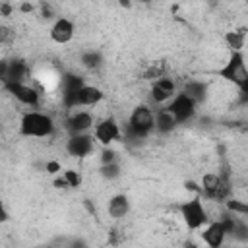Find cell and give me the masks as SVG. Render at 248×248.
<instances>
[{
    "label": "cell",
    "instance_id": "obj_4",
    "mask_svg": "<svg viewBox=\"0 0 248 248\" xmlns=\"http://www.w3.org/2000/svg\"><path fill=\"white\" fill-rule=\"evenodd\" d=\"M200 194L203 196V200L225 203L232 194V182L229 170L205 172L200 180Z\"/></svg>",
    "mask_w": 248,
    "mask_h": 248
},
{
    "label": "cell",
    "instance_id": "obj_18",
    "mask_svg": "<svg viewBox=\"0 0 248 248\" xmlns=\"http://www.w3.org/2000/svg\"><path fill=\"white\" fill-rule=\"evenodd\" d=\"M180 124L176 122L174 114L167 108V107H161L155 110V134L159 136H169L172 134Z\"/></svg>",
    "mask_w": 248,
    "mask_h": 248
},
{
    "label": "cell",
    "instance_id": "obj_8",
    "mask_svg": "<svg viewBox=\"0 0 248 248\" xmlns=\"http://www.w3.org/2000/svg\"><path fill=\"white\" fill-rule=\"evenodd\" d=\"M2 89L10 93L19 105L29 107V108H39L41 107V91L35 89L29 83H19V81H8L2 83Z\"/></svg>",
    "mask_w": 248,
    "mask_h": 248
},
{
    "label": "cell",
    "instance_id": "obj_17",
    "mask_svg": "<svg viewBox=\"0 0 248 248\" xmlns=\"http://www.w3.org/2000/svg\"><path fill=\"white\" fill-rule=\"evenodd\" d=\"M132 209V202L126 194H114L108 198L107 202V213L110 219L118 221V219H124Z\"/></svg>",
    "mask_w": 248,
    "mask_h": 248
},
{
    "label": "cell",
    "instance_id": "obj_23",
    "mask_svg": "<svg viewBox=\"0 0 248 248\" xmlns=\"http://www.w3.org/2000/svg\"><path fill=\"white\" fill-rule=\"evenodd\" d=\"M229 211H232V213H236V215H240V217H248V202H242V200H236V198H229L225 203H223Z\"/></svg>",
    "mask_w": 248,
    "mask_h": 248
},
{
    "label": "cell",
    "instance_id": "obj_33",
    "mask_svg": "<svg viewBox=\"0 0 248 248\" xmlns=\"http://www.w3.org/2000/svg\"><path fill=\"white\" fill-rule=\"evenodd\" d=\"M246 138H248V132H246Z\"/></svg>",
    "mask_w": 248,
    "mask_h": 248
},
{
    "label": "cell",
    "instance_id": "obj_16",
    "mask_svg": "<svg viewBox=\"0 0 248 248\" xmlns=\"http://www.w3.org/2000/svg\"><path fill=\"white\" fill-rule=\"evenodd\" d=\"M105 99V91L97 85L85 83L81 85V89L78 91L76 97V108H83V107H97L101 101Z\"/></svg>",
    "mask_w": 248,
    "mask_h": 248
},
{
    "label": "cell",
    "instance_id": "obj_14",
    "mask_svg": "<svg viewBox=\"0 0 248 248\" xmlns=\"http://www.w3.org/2000/svg\"><path fill=\"white\" fill-rule=\"evenodd\" d=\"M48 37L56 45H68L76 37V23L70 17H56L48 29Z\"/></svg>",
    "mask_w": 248,
    "mask_h": 248
},
{
    "label": "cell",
    "instance_id": "obj_21",
    "mask_svg": "<svg viewBox=\"0 0 248 248\" xmlns=\"http://www.w3.org/2000/svg\"><path fill=\"white\" fill-rule=\"evenodd\" d=\"M246 29H231L225 33V45L229 46L231 52H242L244 45H246Z\"/></svg>",
    "mask_w": 248,
    "mask_h": 248
},
{
    "label": "cell",
    "instance_id": "obj_27",
    "mask_svg": "<svg viewBox=\"0 0 248 248\" xmlns=\"http://www.w3.org/2000/svg\"><path fill=\"white\" fill-rule=\"evenodd\" d=\"M39 16H41V19H45V21H50V19H56L54 16V10H52V6L50 4H46V2H41V12H39Z\"/></svg>",
    "mask_w": 248,
    "mask_h": 248
},
{
    "label": "cell",
    "instance_id": "obj_26",
    "mask_svg": "<svg viewBox=\"0 0 248 248\" xmlns=\"http://www.w3.org/2000/svg\"><path fill=\"white\" fill-rule=\"evenodd\" d=\"M161 76H165V68H163L159 62H155V64H151V66L145 70L143 79H147V81H155V79L161 78Z\"/></svg>",
    "mask_w": 248,
    "mask_h": 248
},
{
    "label": "cell",
    "instance_id": "obj_9",
    "mask_svg": "<svg viewBox=\"0 0 248 248\" xmlns=\"http://www.w3.org/2000/svg\"><path fill=\"white\" fill-rule=\"evenodd\" d=\"M93 136H95V140H97L99 145H112L114 141L122 140L124 130H122L120 122L114 116H105L103 120L95 122Z\"/></svg>",
    "mask_w": 248,
    "mask_h": 248
},
{
    "label": "cell",
    "instance_id": "obj_20",
    "mask_svg": "<svg viewBox=\"0 0 248 248\" xmlns=\"http://www.w3.org/2000/svg\"><path fill=\"white\" fill-rule=\"evenodd\" d=\"M79 66L89 70V72H97L99 68L105 66V56L97 50V48H89V50H83L79 54Z\"/></svg>",
    "mask_w": 248,
    "mask_h": 248
},
{
    "label": "cell",
    "instance_id": "obj_5",
    "mask_svg": "<svg viewBox=\"0 0 248 248\" xmlns=\"http://www.w3.org/2000/svg\"><path fill=\"white\" fill-rule=\"evenodd\" d=\"M178 213L186 225V229L190 231H202L211 219H209V211L203 203V196L200 192H196L192 198L184 200L178 205Z\"/></svg>",
    "mask_w": 248,
    "mask_h": 248
},
{
    "label": "cell",
    "instance_id": "obj_3",
    "mask_svg": "<svg viewBox=\"0 0 248 248\" xmlns=\"http://www.w3.org/2000/svg\"><path fill=\"white\" fill-rule=\"evenodd\" d=\"M54 130H56L54 118L48 112H43L39 108H29L27 112H23L19 118V126H17L19 136L37 138V140L50 138L54 134Z\"/></svg>",
    "mask_w": 248,
    "mask_h": 248
},
{
    "label": "cell",
    "instance_id": "obj_10",
    "mask_svg": "<svg viewBox=\"0 0 248 248\" xmlns=\"http://www.w3.org/2000/svg\"><path fill=\"white\" fill-rule=\"evenodd\" d=\"M95 136L93 132H85V134H70L66 143H64V149L70 157L74 159H83V157H89L93 151H95Z\"/></svg>",
    "mask_w": 248,
    "mask_h": 248
},
{
    "label": "cell",
    "instance_id": "obj_30",
    "mask_svg": "<svg viewBox=\"0 0 248 248\" xmlns=\"http://www.w3.org/2000/svg\"><path fill=\"white\" fill-rule=\"evenodd\" d=\"M19 10H21V12H25V14H29V12H33V6H31V4H27V2H23V4L19 6Z\"/></svg>",
    "mask_w": 248,
    "mask_h": 248
},
{
    "label": "cell",
    "instance_id": "obj_19",
    "mask_svg": "<svg viewBox=\"0 0 248 248\" xmlns=\"http://www.w3.org/2000/svg\"><path fill=\"white\" fill-rule=\"evenodd\" d=\"M180 91L188 93L194 101L203 103V101L207 99V95H209V85H207L203 79H188V81L182 85V89H180Z\"/></svg>",
    "mask_w": 248,
    "mask_h": 248
},
{
    "label": "cell",
    "instance_id": "obj_6",
    "mask_svg": "<svg viewBox=\"0 0 248 248\" xmlns=\"http://www.w3.org/2000/svg\"><path fill=\"white\" fill-rule=\"evenodd\" d=\"M198 101H194L188 93H184V91H180L178 89V93L165 105L172 114H174V118H176V122L182 126V124H188V122H192L194 118H196V114H198Z\"/></svg>",
    "mask_w": 248,
    "mask_h": 248
},
{
    "label": "cell",
    "instance_id": "obj_28",
    "mask_svg": "<svg viewBox=\"0 0 248 248\" xmlns=\"http://www.w3.org/2000/svg\"><path fill=\"white\" fill-rule=\"evenodd\" d=\"M45 170H46L48 174H60L64 169H62V165H60L58 161H46V163H45Z\"/></svg>",
    "mask_w": 248,
    "mask_h": 248
},
{
    "label": "cell",
    "instance_id": "obj_25",
    "mask_svg": "<svg viewBox=\"0 0 248 248\" xmlns=\"http://www.w3.org/2000/svg\"><path fill=\"white\" fill-rule=\"evenodd\" d=\"M62 174H64V178H66L70 188H79L81 182H83V176H81V172L78 169H64Z\"/></svg>",
    "mask_w": 248,
    "mask_h": 248
},
{
    "label": "cell",
    "instance_id": "obj_13",
    "mask_svg": "<svg viewBox=\"0 0 248 248\" xmlns=\"http://www.w3.org/2000/svg\"><path fill=\"white\" fill-rule=\"evenodd\" d=\"M95 126V118L89 110L85 108H74L68 112L66 120H64V128L70 134H85V132H93Z\"/></svg>",
    "mask_w": 248,
    "mask_h": 248
},
{
    "label": "cell",
    "instance_id": "obj_12",
    "mask_svg": "<svg viewBox=\"0 0 248 248\" xmlns=\"http://www.w3.org/2000/svg\"><path fill=\"white\" fill-rule=\"evenodd\" d=\"M31 76L29 64L21 58H12V60H2L0 64V79L2 83L8 81H19V83H27Z\"/></svg>",
    "mask_w": 248,
    "mask_h": 248
},
{
    "label": "cell",
    "instance_id": "obj_32",
    "mask_svg": "<svg viewBox=\"0 0 248 248\" xmlns=\"http://www.w3.org/2000/svg\"><path fill=\"white\" fill-rule=\"evenodd\" d=\"M134 2H141V4H149L151 0H134Z\"/></svg>",
    "mask_w": 248,
    "mask_h": 248
},
{
    "label": "cell",
    "instance_id": "obj_2",
    "mask_svg": "<svg viewBox=\"0 0 248 248\" xmlns=\"http://www.w3.org/2000/svg\"><path fill=\"white\" fill-rule=\"evenodd\" d=\"M217 76L238 89V95L244 105H248V66L242 52H231L225 64L217 70Z\"/></svg>",
    "mask_w": 248,
    "mask_h": 248
},
{
    "label": "cell",
    "instance_id": "obj_7",
    "mask_svg": "<svg viewBox=\"0 0 248 248\" xmlns=\"http://www.w3.org/2000/svg\"><path fill=\"white\" fill-rule=\"evenodd\" d=\"M60 101H62V107L66 112L74 110L76 108V97H78V91L81 89V85H85V79L74 72H66L60 76Z\"/></svg>",
    "mask_w": 248,
    "mask_h": 248
},
{
    "label": "cell",
    "instance_id": "obj_22",
    "mask_svg": "<svg viewBox=\"0 0 248 248\" xmlns=\"http://www.w3.org/2000/svg\"><path fill=\"white\" fill-rule=\"evenodd\" d=\"M99 174L103 180L107 182H114L122 176V165L120 161H114V163H107V165H101L99 167Z\"/></svg>",
    "mask_w": 248,
    "mask_h": 248
},
{
    "label": "cell",
    "instance_id": "obj_31",
    "mask_svg": "<svg viewBox=\"0 0 248 248\" xmlns=\"http://www.w3.org/2000/svg\"><path fill=\"white\" fill-rule=\"evenodd\" d=\"M118 4H120L122 8H126V10H128V8H132V4H134V0H118Z\"/></svg>",
    "mask_w": 248,
    "mask_h": 248
},
{
    "label": "cell",
    "instance_id": "obj_24",
    "mask_svg": "<svg viewBox=\"0 0 248 248\" xmlns=\"http://www.w3.org/2000/svg\"><path fill=\"white\" fill-rule=\"evenodd\" d=\"M114 161H120L118 151H116L112 145H101V151H99V163H101V165H107V163H114Z\"/></svg>",
    "mask_w": 248,
    "mask_h": 248
},
{
    "label": "cell",
    "instance_id": "obj_15",
    "mask_svg": "<svg viewBox=\"0 0 248 248\" xmlns=\"http://www.w3.org/2000/svg\"><path fill=\"white\" fill-rule=\"evenodd\" d=\"M202 240L209 246V248H221L225 242H227V238H229V231H227V227H225V223L221 221V219H217V221H209L203 229H202Z\"/></svg>",
    "mask_w": 248,
    "mask_h": 248
},
{
    "label": "cell",
    "instance_id": "obj_1",
    "mask_svg": "<svg viewBox=\"0 0 248 248\" xmlns=\"http://www.w3.org/2000/svg\"><path fill=\"white\" fill-rule=\"evenodd\" d=\"M153 132H155V110L145 103L136 105L126 120L122 140L126 138L128 141L130 140L141 141V140H147Z\"/></svg>",
    "mask_w": 248,
    "mask_h": 248
},
{
    "label": "cell",
    "instance_id": "obj_11",
    "mask_svg": "<svg viewBox=\"0 0 248 248\" xmlns=\"http://www.w3.org/2000/svg\"><path fill=\"white\" fill-rule=\"evenodd\" d=\"M176 93H178V85L170 76H161L149 85V101L153 105L165 107Z\"/></svg>",
    "mask_w": 248,
    "mask_h": 248
},
{
    "label": "cell",
    "instance_id": "obj_29",
    "mask_svg": "<svg viewBox=\"0 0 248 248\" xmlns=\"http://www.w3.org/2000/svg\"><path fill=\"white\" fill-rule=\"evenodd\" d=\"M10 14H12V6H10L8 2H4V4H2V16H4V17H8Z\"/></svg>",
    "mask_w": 248,
    "mask_h": 248
}]
</instances>
